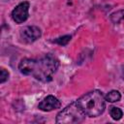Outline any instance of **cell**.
<instances>
[{
	"label": "cell",
	"mask_w": 124,
	"mask_h": 124,
	"mask_svg": "<svg viewBox=\"0 0 124 124\" xmlns=\"http://www.w3.org/2000/svg\"><path fill=\"white\" fill-rule=\"evenodd\" d=\"M76 102L83 113L89 117L100 116L106 108V99L100 90L90 91L79 97Z\"/></svg>",
	"instance_id": "7a4b0ae2"
},
{
	"label": "cell",
	"mask_w": 124,
	"mask_h": 124,
	"mask_svg": "<svg viewBox=\"0 0 124 124\" xmlns=\"http://www.w3.org/2000/svg\"><path fill=\"white\" fill-rule=\"evenodd\" d=\"M105 99H106V101H108L109 103H115L121 99V94L117 90H111L106 95Z\"/></svg>",
	"instance_id": "52a82bcc"
},
{
	"label": "cell",
	"mask_w": 124,
	"mask_h": 124,
	"mask_svg": "<svg viewBox=\"0 0 124 124\" xmlns=\"http://www.w3.org/2000/svg\"><path fill=\"white\" fill-rule=\"evenodd\" d=\"M122 76H123V78H124V68H123V71H122Z\"/></svg>",
	"instance_id": "7c38bea8"
},
{
	"label": "cell",
	"mask_w": 124,
	"mask_h": 124,
	"mask_svg": "<svg viewBox=\"0 0 124 124\" xmlns=\"http://www.w3.org/2000/svg\"><path fill=\"white\" fill-rule=\"evenodd\" d=\"M71 39H72V37L70 35H65V36H62V37H59V38L54 39L53 40V43H55V44H57L59 46H67L68 45V43L71 41Z\"/></svg>",
	"instance_id": "30bf717a"
},
{
	"label": "cell",
	"mask_w": 124,
	"mask_h": 124,
	"mask_svg": "<svg viewBox=\"0 0 124 124\" xmlns=\"http://www.w3.org/2000/svg\"><path fill=\"white\" fill-rule=\"evenodd\" d=\"M61 107V103L60 101L52 96V95H48L46 96L39 105H38V108L43 110V111H51L53 109H57L60 108Z\"/></svg>",
	"instance_id": "8992f818"
},
{
	"label": "cell",
	"mask_w": 124,
	"mask_h": 124,
	"mask_svg": "<svg viewBox=\"0 0 124 124\" xmlns=\"http://www.w3.org/2000/svg\"><path fill=\"white\" fill-rule=\"evenodd\" d=\"M59 68V60L48 53L41 58H23L18 64V70L25 76H31L42 82L52 80Z\"/></svg>",
	"instance_id": "6da1fadb"
},
{
	"label": "cell",
	"mask_w": 124,
	"mask_h": 124,
	"mask_svg": "<svg viewBox=\"0 0 124 124\" xmlns=\"http://www.w3.org/2000/svg\"><path fill=\"white\" fill-rule=\"evenodd\" d=\"M20 39L26 44H31L37 41L42 36V30L37 26H25L20 30Z\"/></svg>",
	"instance_id": "5b68a950"
},
{
	"label": "cell",
	"mask_w": 124,
	"mask_h": 124,
	"mask_svg": "<svg viewBox=\"0 0 124 124\" xmlns=\"http://www.w3.org/2000/svg\"><path fill=\"white\" fill-rule=\"evenodd\" d=\"M86 115L80 109L77 102H74L63 108L60 112L57 113L55 122L62 123V124H72V123H78L83 121Z\"/></svg>",
	"instance_id": "3957f363"
},
{
	"label": "cell",
	"mask_w": 124,
	"mask_h": 124,
	"mask_svg": "<svg viewBox=\"0 0 124 124\" xmlns=\"http://www.w3.org/2000/svg\"><path fill=\"white\" fill-rule=\"evenodd\" d=\"M109 115L113 120H120L123 116V111L117 107H111L109 108Z\"/></svg>",
	"instance_id": "ba28073f"
},
{
	"label": "cell",
	"mask_w": 124,
	"mask_h": 124,
	"mask_svg": "<svg viewBox=\"0 0 124 124\" xmlns=\"http://www.w3.org/2000/svg\"><path fill=\"white\" fill-rule=\"evenodd\" d=\"M29 7H30V3L28 1H23V2L19 3L12 12L13 20L17 24L23 23L28 18Z\"/></svg>",
	"instance_id": "277c9868"
},
{
	"label": "cell",
	"mask_w": 124,
	"mask_h": 124,
	"mask_svg": "<svg viewBox=\"0 0 124 124\" xmlns=\"http://www.w3.org/2000/svg\"><path fill=\"white\" fill-rule=\"evenodd\" d=\"M109 17L113 23H119L122 19H124V10H119L112 13Z\"/></svg>",
	"instance_id": "9c48e42d"
},
{
	"label": "cell",
	"mask_w": 124,
	"mask_h": 124,
	"mask_svg": "<svg viewBox=\"0 0 124 124\" xmlns=\"http://www.w3.org/2000/svg\"><path fill=\"white\" fill-rule=\"evenodd\" d=\"M9 78V72L6 71L4 68H1L0 70V82L4 83Z\"/></svg>",
	"instance_id": "8fae6325"
}]
</instances>
